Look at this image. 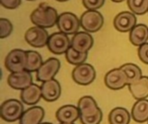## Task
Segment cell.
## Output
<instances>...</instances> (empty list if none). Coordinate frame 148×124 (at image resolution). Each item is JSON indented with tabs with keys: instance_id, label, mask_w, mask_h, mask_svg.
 Masks as SVG:
<instances>
[{
	"instance_id": "6da1fadb",
	"label": "cell",
	"mask_w": 148,
	"mask_h": 124,
	"mask_svg": "<svg viewBox=\"0 0 148 124\" xmlns=\"http://www.w3.org/2000/svg\"><path fill=\"white\" fill-rule=\"evenodd\" d=\"M80 111V119L82 124H100L102 120V111L95 100L90 96L82 97L77 105Z\"/></svg>"
},
{
	"instance_id": "7a4b0ae2",
	"label": "cell",
	"mask_w": 148,
	"mask_h": 124,
	"mask_svg": "<svg viewBox=\"0 0 148 124\" xmlns=\"http://www.w3.org/2000/svg\"><path fill=\"white\" fill-rule=\"evenodd\" d=\"M58 13L56 9L47 3H41L30 14V20L36 26L41 28H52L57 23Z\"/></svg>"
},
{
	"instance_id": "3957f363",
	"label": "cell",
	"mask_w": 148,
	"mask_h": 124,
	"mask_svg": "<svg viewBox=\"0 0 148 124\" xmlns=\"http://www.w3.org/2000/svg\"><path fill=\"white\" fill-rule=\"evenodd\" d=\"M27 52L22 49L10 51L5 58V67L10 73H17L25 70L27 65Z\"/></svg>"
},
{
	"instance_id": "277c9868",
	"label": "cell",
	"mask_w": 148,
	"mask_h": 124,
	"mask_svg": "<svg viewBox=\"0 0 148 124\" xmlns=\"http://www.w3.org/2000/svg\"><path fill=\"white\" fill-rule=\"evenodd\" d=\"M23 112V104L16 99H9L1 105V117L9 123L20 120Z\"/></svg>"
},
{
	"instance_id": "5b68a950",
	"label": "cell",
	"mask_w": 148,
	"mask_h": 124,
	"mask_svg": "<svg viewBox=\"0 0 148 124\" xmlns=\"http://www.w3.org/2000/svg\"><path fill=\"white\" fill-rule=\"evenodd\" d=\"M81 26L89 33L99 31L104 24L103 16L97 10H87L81 16Z\"/></svg>"
},
{
	"instance_id": "8992f818",
	"label": "cell",
	"mask_w": 148,
	"mask_h": 124,
	"mask_svg": "<svg viewBox=\"0 0 148 124\" xmlns=\"http://www.w3.org/2000/svg\"><path fill=\"white\" fill-rule=\"evenodd\" d=\"M47 46L51 53L60 55L66 54L71 47V41L69 40L68 35L62 32H56L49 36Z\"/></svg>"
},
{
	"instance_id": "52a82bcc",
	"label": "cell",
	"mask_w": 148,
	"mask_h": 124,
	"mask_svg": "<svg viewBox=\"0 0 148 124\" xmlns=\"http://www.w3.org/2000/svg\"><path fill=\"white\" fill-rule=\"evenodd\" d=\"M96 77V72L93 66L88 63H83L76 66L72 72L74 81L81 85H88L94 82Z\"/></svg>"
},
{
	"instance_id": "ba28073f",
	"label": "cell",
	"mask_w": 148,
	"mask_h": 124,
	"mask_svg": "<svg viewBox=\"0 0 148 124\" xmlns=\"http://www.w3.org/2000/svg\"><path fill=\"white\" fill-rule=\"evenodd\" d=\"M56 25L61 32L66 35H75L80 28L81 21L75 14L63 12L59 16Z\"/></svg>"
},
{
	"instance_id": "9c48e42d",
	"label": "cell",
	"mask_w": 148,
	"mask_h": 124,
	"mask_svg": "<svg viewBox=\"0 0 148 124\" xmlns=\"http://www.w3.org/2000/svg\"><path fill=\"white\" fill-rule=\"evenodd\" d=\"M105 85L111 90L117 91L128 85V77L124 70L120 68H114L109 71L104 79Z\"/></svg>"
},
{
	"instance_id": "30bf717a",
	"label": "cell",
	"mask_w": 148,
	"mask_h": 124,
	"mask_svg": "<svg viewBox=\"0 0 148 124\" xmlns=\"http://www.w3.org/2000/svg\"><path fill=\"white\" fill-rule=\"evenodd\" d=\"M25 41L28 44L34 47H42L48 45V41L49 39V34L44 28H41L38 26H35L29 28L25 35Z\"/></svg>"
},
{
	"instance_id": "8fae6325",
	"label": "cell",
	"mask_w": 148,
	"mask_h": 124,
	"mask_svg": "<svg viewBox=\"0 0 148 124\" xmlns=\"http://www.w3.org/2000/svg\"><path fill=\"white\" fill-rule=\"evenodd\" d=\"M61 67V62L56 58H49L47 60L39 70L36 72V79L40 82H45L54 79Z\"/></svg>"
},
{
	"instance_id": "7c38bea8",
	"label": "cell",
	"mask_w": 148,
	"mask_h": 124,
	"mask_svg": "<svg viewBox=\"0 0 148 124\" xmlns=\"http://www.w3.org/2000/svg\"><path fill=\"white\" fill-rule=\"evenodd\" d=\"M32 76L27 70L17 73H11L7 79L8 85L11 88L19 91H23V89L32 85Z\"/></svg>"
},
{
	"instance_id": "4fadbf2b",
	"label": "cell",
	"mask_w": 148,
	"mask_h": 124,
	"mask_svg": "<svg viewBox=\"0 0 148 124\" xmlns=\"http://www.w3.org/2000/svg\"><path fill=\"white\" fill-rule=\"evenodd\" d=\"M136 22L137 19L134 13L130 11H123L115 16L114 20V26L118 31L127 33L131 31L136 26Z\"/></svg>"
},
{
	"instance_id": "5bb4252c",
	"label": "cell",
	"mask_w": 148,
	"mask_h": 124,
	"mask_svg": "<svg viewBox=\"0 0 148 124\" xmlns=\"http://www.w3.org/2000/svg\"><path fill=\"white\" fill-rule=\"evenodd\" d=\"M94 39L88 32H78L71 40V47L78 52L88 53L93 47Z\"/></svg>"
},
{
	"instance_id": "9a60e30c",
	"label": "cell",
	"mask_w": 148,
	"mask_h": 124,
	"mask_svg": "<svg viewBox=\"0 0 148 124\" xmlns=\"http://www.w3.org/2000/svg\"><path fill=\"white\" fill-rule=\"evenodd\" d=\"M41 89L42 98L47 102H54L57 100L62 93L61 85L56 79L42 82Z\"/></svg>"
},
{
	"instance_id": "2e32d148",
	"label": "cell",
	"mask_w": 148,
	"mask_h": 124,
	"mask_svg": "<svg viewBox=\"0 0 148 124\" xmlns=\"http://www.w3.org/2000/svg\"><path fill=\"white\" fill-rule=\"evenodd\" d=\"M56 118L61 123H74L80 118L78 107L75 105H64L56 111Z\"/></svg>"
},
{
	"instance_id": "e0dca14e",
	"label": "cell",
	"mask_w": 148,
	"mask_h": 124,
	"mask_svg": "<svg viewBox=\"0 0 148 124\" xmlns=\"http://www.w3.org/2000/svg\"><path fill=\"white\" fill-rule=\"evenodd\" d=\"M20 98L23 104L27 105H34L40 101L41 98H42V89L39 85L32 84L21 91Z\"/></svg>"
},
{
	"instance_id": "ac0fdd59",
	"label": "cell",
	"mask_w": 148,
	"mask_h": 124,
	"mask_svg": "<svg viewBox=\"0 0 148 124\" xmlns=\"http://www.w3.org/2000/svg\"><path fill=\"white\" fill-rule=\"evenodd\" d=\"M44 117V110L42 107L35 106L28 109L20 118L19 124H41Z\"/></svg>"
},
{
	"instance_id": "d6986e66",
	"label": "cell",
	"mask_w": 148,
	"mask_h": 124,
	"mask_svg": "<svg viewBox=\"0 0 148 124\" xmlns=\"http://www.w3.org/2000/svg\"><path fill=\"white\" fill-rule=\"evenodd\" d=\"M132 96L137 99H146L148 97V77L142 76L138 81L128 85Z\"/></svg>"
},
{
	"instance_id": "ffe728a7",
	"label": "cell",
	"mask_w": 148,
	"mask_h": 124,
	"mask_svg": "<svg viewBox=\"0 0 148 124\" xmlns=\"http://www.w3.org/2000/svg\"><path fill=\"white\" fill-rule=\"evenodd\" d=\"M130 41L133 45L140 47L147 43L148 40V27L145 24L136 25L131 31L129 35Z\"/></svg>"
},
{
	"instance_id": "44dd1931",
	"label": "cell",
	"mask_w": 148,
	"mask_h": 124,
	"mask_svg": "<svg viewBox=\"0 0 148 124\" xmlns=\"http://www.w3.org/2000/svg\"><path fill=\"white\" fill-rule=\"evenodd\" d=\"M132 118L139 123H143L148 121V100H138L132 109Z\"/></svg>"
},
{
	"instance_id": "7402d4cb",
	"label": "cell",
	"mask_w": 148,
	"mask_h": 124,
	"mask_svg": "<svg viewBox=\"0 0 148 124\" xmlns=\"http://www.w3.org/2000/svg\"><path fill=\"white\" fill-rule=\"evenodd\" d=\"M108 121L110 124H129L131 121V115L125 108H114L109 113Z\"/></svg>"
},
{
	"instance_id": "603a6c76",
	"label": "cell",
	"mask_w": 148,
	"mask_h": 124,
	"mask_svg": "<svg viewBox=\"0 0 148 124\" xmlns=\"http://www.w3.org/2000/svg\"><path fill=\"white\" fill-rule=\"evenodd\" d=\"M27 52V65L25 70L29 71V73L32 72H37L39 68L43 64L42 55L36 52V51H26Z\"/></svg>"
},
{
	"instance_id": "cb8c5ba5",
	"label": "cell",
	"mask_w": 148,
	"mask_h": 124,
	"mask_svg": "<svg viewBox=\"0 0 148 124\" xmlns=\"http://www.w3.org/2000/svg\"><path fill=\"white\" fill-rule=\"evenodd\" d=\"M121 68L125 71V73L128 77V85L138 81L142 77V72L140 68L135 64L127 63L121 66Z\"/></svg>"
},
{
	"instance_id": "d4e9b609",
	"label": "cell",
	"mask_w": 148,
	"mask_h": 124,
	"mask_svg": "<svg viewBox=\"0 0 148 124\" xmlns=\"http://www.w3.org/2000/svg\"><path fill=\"white\" fill-rule=\"evenodd\" d=\"M88 58V53H81L74 49L72 47L66 53V59L68 62L72 65L79 66L83 64Z\"/></svg>"
},
{
	"instance_id": "484cf974",
	"label": "cell",
	"mask_w": 148,
	"mask_h": 124,
	"mask_svg": "<svg viewBox=\"0 0 148 124\" xmlns=\"http://www.w3.org/2000/svg\"><path fill=\"white\" fill-rule=\"evenodd\" d=\"M127 5L136 15H144L148 11V0H127Z\"/></svg>"
},
{
	"instance_id": "4316f807",
	"label": "cell",
	"mask_w": 148,
	"mask_h": 124,
	"mask_svg": "<svg viewBox=\"0 0 148 124\" xmlns=\"http://www.w3.org/2000/svg\"><path fill=\"white\" fill-rule=\"evenodd\" d=\"M13 30L12 23L6 18L0 19V38L4 39L8 37Z\"/></svg>"
},
{
	"instance_id": "83f0119b",
	"label": "cell",
	"mask_w": 148,
	"mask_h": 124,
	"mask_svg": "<svg viewBox=\"0 0 148 124\" xmlns=\"http://www.w3.org/2000/svg\"><path fill=\"white\" fill-rule=\"evenodd\" d=\"M82 3L88 10H97L104 5L105 0H82Z\"/></svg>"
},
{
	"instance_id": "f1b7e54d",
	"label": "cell",
	"mask_w": 148,
	"mask_h": 124,
	"mask_svg": "<svg viewBox=\"0 0 148 124\" xmlns=\"http://www.w3.org/2000/svg\"><path fill=\"white\" fill-rule=\"evenodd\" d=\"M138 55L140 60L148 65V42L141 45L140 47H139L138 49Z\"/></svg>"
},
{
	"instance_id": "f546056e",
	"label": "cell",
	"mask_w": 148,
	"mask_h": 124,
	"mask_svg": "<svg viewBox=\"0 0 148 124\" xmlns=\"http://www.w3.org/2000/svg\"><path fill=\"white\" fill-rule=\"evenodd\" d=\"M0 1L2 6L9 9H16L21 4V0H0Z\"/></svg>"
},
{
	"instance_id": "4dcf8cb0",
	"label": "cell",
	"mask_w": 148,
	"mask_h": 124,
	"mask_svg": "<svg viewBox=\"0 0 148 124\" xmlns=\"http://www.w3.org/2000/svg\"><path fill=\"white\" fill-rule=\"evenodd\" d=\"M113 2H114V3H121V2H123V1H125V0H112Z\"/></svg>"
},
{
	"instance_id": "1f68e13d",
	"label": "cell",
	"mask_w": 148,
	"mask_h": 124,
	"mask_svg": "<svg viewBox=\"0 0 148 124\" xmlns=\"http://www.w3.org/2000/svg\"><path fill=\"white\" fill-rule=\"evenodd\" d=\"M56 1H58V2H67L69 0H56Z\"/></svg>"
},
{
	"instance_id": "d6a6232c",
	"label": "cell",
	"mask_w": 148,
	"mask_h": 124,
	"mask_svg": "<svg viewBox=\"0 0 148 124\" xmlns=\"http://www.w3.org/2000/svg\"><path fill=\"white\" fill-rule=\"evenodd\" d=\"M41 124H52V123H41Z\"/></svg>"
},
{
	"instance_id": "836d02e7",
	"label": "cell",
	"mask_w": 148,
	"mask_h": 124,
	"mask_svg": "<svg viewBox=\"0 0 148 124\" xmlns=\"http://www.w3.org/2000/svg\"><path fill=\"white\" fill-rule=\"evenodd\" d=\"M61 124H75V123H61Z\"/></svg>"
},
{
	"instance_id": "e575fe53",
	"label": "cell",
	"mask_w": 148,
	"mask_h": 124,
	"mask_svg": "<svg viewBox=\"0 0 148 124\" xmlns=\"http://www.w3.org/2000/svg\"><path fill=\"white\" fill-rule=\"evenodd\" d=\"M28 1H35V0H28Z\"/></svg>"
}]
</instances>
